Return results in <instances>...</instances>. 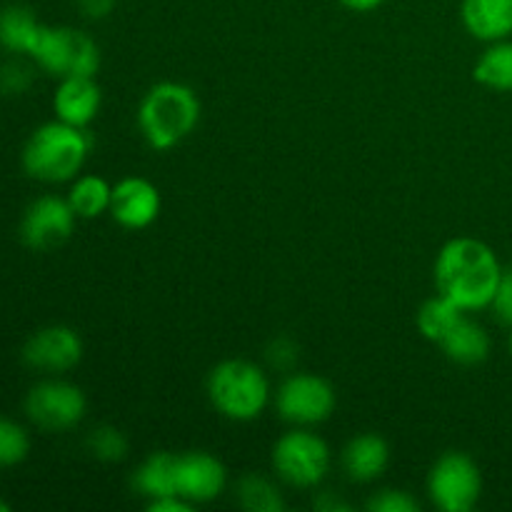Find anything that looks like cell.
Wrapping results in <instances>:
<instances>
[{"mask_svg":"<svg viewBox=\"0 0 512 512\" xmlns=\"http://www.w3.org/2000/svg\"><path fill=\"white\" fill-rule=\"evenodd\" d=\"M503 268L488 243L478 238H453L435 260V283L465 313L493 305Z\"/></svg>","mask_w":512,"mask_h":512,"instance_id":"obj_1","label":"cell"},{"mask_svg":"<svg viewBox=\"0 0 512 512\" xmlns=\"http://www.w3.org/2000/svg\"><path fill=\"white\" fill-rule=\"evenodd\" d=\"M93 148V135L85 128L53 120L35 130L23 148V168L43 183L73 180Z\"/></svg>","mask_w":512,"mask_h":512,"instance_id":"obj_2","label":"cell"},{"mask_svg":"<svg viewBox=\"0 0 512 512\" xmlns=\"http://www.w3.org/2000/svg\"><path fill=\"white\" fill-rule=\"evenodd\" d=\"M200 120V100L183 83L153 85L138 108V125L150 148L170 150L183 143Z\"/></svg>","mask_w":512,"mask_h":512,"instance_id":"obj_3","label":"cell"},{"mask_svg":"<svg viewBox=\"0 0 512 512\" xmlns=\"http://www.w3.org/2000/svg\"><path fill=\"white\" fill-rule=\"evenodd\" d=\"M208 398L223 418L250 423L268 408V375L250 360H223L208 375Z\"/></svg>","mask_w":512,"mask_h":512,"instance_id":"obj_4","label":"cell"},{"mask_svg":"<svg viewBox=\"0 0 512 512\" xmlns=\"http://www.w3.org/2000/svg\"><path fill=\"white\" fill-rule=\"evenodd\" d=\"M30 58L50 75L70 78V75H85L95 78L100 68V50L88 33L75 28H53L43 25Z\"/></svg>","mask_w":512,"mask_h":512,"instance_id":"obj_5","label":"cell"},{"mask_svg":"<svg viewBox=\"0 0 512 512\" xmlns=\"http://www.w3.org/2000/svg\"><path fill=\"white\" fill-rule=\"evenodd\" d=\"M273 468L293 488H315L330 470L328 443L308 428L290 430L275 443Z\"/></svg>","mask_w":512,"mask_h":512,"instance_id":"obj_6","label":"cell"},{"mask_svg":"<svg viewBox=\"0 0 512 512\" xmlns=\"http://www.w3.org/2000/svg\"><path fill=\"white\" fill-rule=\"evenodd\" d=\"M428 493L443 512H470L483 493L478 463L465 453H445L430 470Z\"/></svg>","mask_w":512,"mask_h":512,"instance_id":"obj_7","label":"cell"},{"mask_svg":"<svg viewBox=\"0 0 512 512\" xmlns=\"http://www.w3.org/2000/svg\"><path fill=\"white\" fill-rule=\"evenodd\" d=\"M335 390L320 375L295 373L283 380L278 390V413L285 423H293L295 428H313V425L325 423L333 415Z\"/></svg>","mask_w":512,"mask_h":512,"instance_id":"obj_8","label":"cell"},{"mask_svg":"<svg viewBox=\"0 0 512 512\" xmlns=\"http://www.w3.org/2000/svg\"><path fill=\"white\" fill-rule=\"evenodd\" d=\"M88 400L78 385L68 380H43L35 388H30L25 398V413L38 428L53 430H70L85 418Z\"/></svg>","mask_w":512,"mask_h":512,"instance_id":"obj_9","label":"cell"},{"mask_svg":"<svg viewBox=\"0 0 512 512\" xmlns=\"http://www.w3.org/2000/svg\"><path fill=\"white\" fill-rule=\"evenodd\" d=\"M75 220H78V215L70 208L68 198L43 195V198L33 200L25 210L23 220H20V238L30 250L48 253V250L68 243Z\"/></svg>","mask_w":512,"mask_h":512,"instance_id":"obj_10","label":"cell"},{"mask_svg":"<svg viewBox=\"0 0 512 512\" xmlns=\"http://www.w3.org/2000/svg\"><path fill=\"white\" fill-rule=\"evenodd\" d=\"M228 485L225 465L215 455L203 450H190L180 453L175 460V488L180 498L193 505L213 503Z\"/></svg>","mask_w":512,"mask_h":512,"instance_id":"obj_11","label":"cell"},{"mask_svg":"<svg viewBox=\"0 0 512 512\" xmlns=\"http://www.w3.org/2000/svg\"><path fill=\"white\" fill-rule=\"evenodd\" d=\"M83 358V340L68 325H48L40 328L23 345V360L35 370L45 373H65L75 368Z\"/></svg>","mask_w":512,"mask_h":512,"instance_id":"obj_12","label":"cell"},{"mask_svg":"<svg viewBox=\"0 0 512 512\" xmlns=\"http://www.w3.org/2000/svg\"><path fill=\"white\" fill-rule=\"evenodd\" d=\"M158 188L145 178H123L113 185V200H110V215L118 225L128 230H143L153 225L160 215Z\"/></svg>","mask_w":512,"mask_h":512,"instance_id":"obj_13","label":"cell"},{"mask_svg":"<svg viewBox=\"0 0 512 512\" xmlns=\"http://www.w3.org/2000/svg\"><path fill=\"white\" fill-rule=\"evenodd\" d=\"M100 103H103V95H100L95 78L70 75V78H60L53 98V110L63 123L75 125V128H88L98 115Z\"/></svg>","mask_w":512,"mask_h":512,"instance_id":"obj_14","label":"cell"},{"mask_svg":"<svg viewBox=\"0 0 512 512\" xmlns=\"http://www.w3.org/2000/svg\"><path fill=\"white\" fill-rule=\"evenodd\" d=\"M460 18L473 38L495 43L512 35V0H463Z\"/></svg>","mask_w":512,"mask_h":512,"instance_id":"obj_15","label":"cell"},{"mask_svg":"<svg viewBox=\"0 0 512 512\" xmlns=\"http://www.w3.org/2000/svg\"><path fill=\"white\" fill-rule=\"evenodd\" d=\"M390 448L380 435L363 433L343 450V470L355 483H373L388 470Z\"/></svg>","mask_w":512,"mask_h":512,"instance_id":"obj_16","label":"cell"},{"mask_svg":"<svg viewBox=\"0 0 512 512\" xmlns=\"http://www.w3.org/2000/svg\"><path fill=\"white\" fill-rule=\"evenodd\" d=\"M440 348L445 350L453 363L460 365H478L483 360H488L490 355V335L485 333V328L475 320H470L468 315L458 320L453 330L443 338Z\"/></svg>","mask_w":512,"mask_h":512,"instance_id":"obj_17","label":"cell"},{"mask_svg":"<svg viewBox=\"0 0 512 512\" xmlns=\"http://www.w3.org/2000/svg\"><path fill=\"white\" fill-rule=\"evenodd\" d=\"M43 23H38L35 13L25 5H8L0 10V45L10 53H33Z\"/></svg>","mask_w":512,"mask_h":512,"instance_id":"obj_18","label":"cell"},{"mask_svg":"<svg viewBox=\"0 0 512 512\" xmlns=\"http://www.w3.org/2000/svg\"><path fill=\"white\" fill-rule=\"evenodd\" d=\"M175 453H153L143 460L133 475V488L148 500L168 498V495H178L175 488Z\"/></svg>","mask_w":512,"mask_h":512,"instance_id":"obj_19","label":"cell"},{"mask_svg":"<svg viewBox=\"0 0 512 512\" xmlns=\"http://www.w3.org/2000/svg\"><path fill=\"white\" fill-rule=\"evenodd\" d=\"M110 200H113V185L100 175H80L70 185L68 203L78 218L93 220L103 213H110Z\"/></svg>","mask_w":512,"mask_h":512,"instance_id":"obj_20","label":"cell"},{"mask_svg":"<svg viewBox=\"0 0 512 512\" xmlns=\"http://www.w3.org/2000/svg\"><path fill=\"white\" fill-rule=\"evenodd\" d=\"M480 85L498 93H512V43L510 40H495L490 48L478 58L473 70Z\"/></svg>","mask_w":512,"mask_h":512,"instance_id":"obj_21","label":"cell"},{"mask_svg":"<svg viewBox=\"0 0 512 512\" xmlns=\"http://www.w3.org/2000/svg\"><path fill=\"white\" fill-rule=\"evenodd\" d=\"M465 310L458 303L448 298V295H435L430 298L423 308L418 310V330L433 343H443L445 335L458 325V320L463 318Z\"/></svg>","mask_w":512,"mask_h":512,"instance_id":"obj_22","label":"cell"},{"mask_svg":"<svg viewBox=\"0 0 512 512\" xmlns=\"http://www.w3.org/2000/svg\"><path fill=\"white\" fill-rule=\"evenodd\" d=\"M240 505L250 512H280L285 508L280 490L263 475H243L238 483Z\"/></svg>","mask_w":512,"mask_h":512,"instance_id":"obj_23","label":"cell"},{"mask_svg":"<svg viewBox=\"0 0 512 512\" xmlns=\"http://www.w3.org/2000/svg\"><path fill=\"white\" fill-rule=\"evenodd\" d=\"M30 453V438L23 425L10 418H0V468L23 463Z\"/></svg>","mask_w":512,"mask_h":512,"instance_id":"obj_24","label":"cell"},{"mask_svg":"<svg viewBox=\"0 0 512 512\" xmlns=\"http://www.w3.org/2000/svg\"><path fill=\"white\" fill-rule=\"evenodd\" d=\"M88 450L103 463H118L128 455V440L113 425H100L88 435Z\"/></svg>","mask_w":512,"mask_h":512,"instance_id":"obj_25","label":"cell"},{"mask_svg":"<svg viewBox=\"0 0 512 512\" xmlns=\"http://www.w3.org/2000/svg\"><path fill=\"white\" fill-rule=\"evenodd\" d=\"M370 512H418L420 503L405 490H380L368 500Z\"/></svg>","mask_w":512,"mask_h":512,"instance_id":"obj_26","label":"cell"},{"mask_svg":"<svg viewBox=\"0 0 512 512\" xmlns=\"http://www.w3.org/2000/svg\"><path fill=\"white\" fill-rule=\"evenodd\" d=\"M33 83V73L28 65L10 60V63L0 65V93L3 95H23Z\"/></svg>","mask_w":512,"mask_h":512,"instance_id":"obj_27","label":"cell"},{"mask_svg":"<svg viewBox=\"0 0 512 512\" xmlns=\"http://www.w3.org/2000/svg\"><path fill=\"white\" fill-rule=\"evenodd\" d=\"M490 308L495 310V315H498L503 323L512 325V270L503 273V278H500L498 293H495L493 305H490Z\"/></svg>","mask_w":512,"mask_h":512,"instance_id":"obj_28","label":"cell"},{"mask_svg":"<svg viewBox=\"0 0 512 512\" xmlns=\"http://www.w3.org/2000/svg\"><path fill=\"white\" fill-rule=\"evenodd\" d=\"M268 358H270V363L275 365V368L285 370V368H290V365L295 363V358H298V350H295V345L290 343V340L280 338V340H275L273 345H270Z\"/></svg>","mask_w":512,"mask_h":512,"instance_id":"obj_29","label":"cell"},{"mask_svg":"<svg viewBox=\"0 0 512 512\" xmlns=\"http://www.w3.org/2000/svg\"><path fill=\"white\" fill-rule=\"evenodd\" d=\"M115 3H118V0H75V5L83 10L85 18H93V20L108 18V15L113 13Z\"/></svg>","mask_w":512,"mask_h":512,"instance_id":"obj_30","label":"cell"},{"mask_svg":"<svg viewBox=\"0 0 512 512\" xmlns=\"http://www.w3.org/2000/svg\"><path fill=\"white\" fill-rule=\"evenodd\" d=\"M195 505L188 503L185 498L180 495H168V498H158V500H150L148 510L150 512H190Z\"/></svg>","mask_w":512,"mask_h":512,"instance_id":"obj_31","label":"cell"},{"mask_svg":"<svg viewBox=\"0 0 512 512\" xmlns=\"http://www.w3.org/2000/svg\"><path fill=\"white\" fill-rule=\"evenodd\" d=\"M348 10H355V13H370V10L380 8L385 0H340Z\"/></svg>","mask_w":512,"mask_h":512,"instance_id":"obj_32","label":"cell"},{"mask_svg":"<svg viewBox=\"0 0 512 512\" xmlns=\"http://www.w3.org/2000/svg\"><path fill=\"white\" fill-rule=\"evenodd\" d=\"M0 512H10V503H5V500H0Z\"/></svg>","mask_w":512,"mask_h":512,"instance_id":"obj_33","label":"cell"},{"mask_svg":"<svg viewBox=\"0 0 512 512\" xmlns=\"http://www.w3.org/2000/svg\"><path fill=\"white\" fill-rule=\"evenodd\" d=\"M510 328H512V325H510ZM508 345H510V355H512V330H510V343Z\"/></svg>","mask_w":512,"mask_h":512,"instance_id":"obj_34","label":"cell"}]
</instances>
